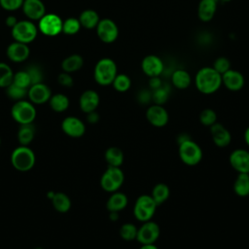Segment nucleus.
<instances>
[{
  "label": "nucleus",
  "mask_w": 249,
  "mask_h": 249,
  "mask_svg": "<svg viewBox=\"0 0 249 249\" xmlns=\"http://www.w3.org/2000/svg\"><path fill=\"white\" fill-rule=\"evenodd\" d=\"M194 83L200 93L213 94L222 86V75L212 66H204L196 73Z\"/></svg>",
  "instance_id": "f257e3e1"
},
{
  "label": "nucleus",
  "mask_w": 249,
  "mask_h": 249,
  "mask_svg": "<svg viewBox=\"0 0 249 249\" xmlns=\"http://www.w3.org/2000/svg\"><path fill=\"white\" fill-rule=\"evenodd\" d=\"M118 74V67L116 62L110 57H103L99 59L93 69L94 81L103 87L112 85L115 77Z\"/></svg>",
  "instance_id": "f03ea898"
},
{
  "label": "nucleus",
  "mask_w": 249,
  "mask_h": 249,
  "mask_svg": "<svg viewBox=\"0 0 249 249\" xmlns=\"http://www.w3.org/2000/svg\"><path fill=\"white\" fill-rule=\"evenodd\" d=\"M158 204L153 199L151 195H140L134 201L132 214L138 222H147L153 219L158 208Z\"/></svg>",
  "instance_id": "7ed1b4c3"
},
{
  "label": "nucleus",
  "mask_w": 249,
  "mask_h": 249,
  "mask_svg": "<svg viewBox=\"0 0 249 249\" xmlns=\"http://www.w3.org/2000/svg\"><path fill=\"white\" fill-rule=\"evenodd\" d=\"M36 161V157L31 148L19 145L11 154V163L18 171L25 172L32 169Z\"/></svg>",
  "instance_id": "20e7f679"
},
{
  "label": "nucleus",
  "mask_w": 249,
  "mask_h": 249,
  "mask_svg": "<svg viewBox=\"0 0 249 249\" xmlns=\"http://www.w3.org/2000/svg\"><path fill=\"white\" fill-rule=\"evenodd\" d=\"M178 156L180 160L188 166L197 165L203 158L201 147L193 139L178 145Z\"/></svg>",
  "instance_id": "39448f33"
},
{
  "label": "nucleus",
  "mask_w": 249,
  "mask_h": 249,
  "mask_svg": "<svg viewBox=\"0 0 249 249\" xmlns=\"http://www.w3.org/2000/svg\"><path fill=\"white\" fill-rule=\"evenodd\" d=\"M124 182V173L121 167L107 166L100 177V186L103 191L111 194L119 191Z\"/></svg>",
  "instance_id": "423d86ee"
},
{
  "label": "nucleus",
  "mask_w": 249,
  "mask_h": 249,
  "mask_svg": "<svg viewBox=\"0 0 249 249\" xmlns=\"http://www.w3.org/2000/svg\"><path fill=\"white\" fill-rule=\"evenodd\" d=\"M11 115L14 121L19 124H33L36 118V108L34 104L28 100H18L12 106Z\"/></svg>",
  "instance_id": "0eeeda50"
},
{
  "label": "nucleus",
  "mask_w": 249,
  "mask_h": 249,
  "mask_svg": "<svg viewBox=\"0 0 249 249\" xmlns=\"http://www.w3.org/2000/svg\"><path fill=\"white\" fill-rule=\"evenodd\" d=\"M38 31V26L32 20H18L12 28V37L17 42L28 45L36 39Z\"/></svg>",
  "instance_id": "6e6552de"
},
{
  "label": "nucleus",
  "mask_w": 249,
  "mask_h": 249,
  "mask_svg": "<svg viewBox=\"0 0 249 249\" xmlns=\"http://www.w3.org/2000/svg\"><path fill=\"white\" fill-rule=\"evenodd\" d=\"M38 21V30L45 36L53 37L62 32L63 20L56 14L46 13Z\"/></svg>",
  "instance_id": "1a4fd4ad"
},
{
  "label": "nucleus",
  "mask_w": 249,
  "mask_h": 249,
  "mask_svg": "<svg viewBox=\"0 0 249 249\" xmlns=\"http://www.w3.org/2000/svg\"><path fill=\"white\" fill-rule=\"evenodd\" d=\"M160 235V225L153 221L143 222L140 227H138L136 239L138 243L143 244H154L159 239Z\"/></svg>",
  "instance_id": "9d476101"
},
{
  "label": "nucleus",
  "mask_w": 249,
  "mask_h": 249,
  "mask_svg": "<svg viewBox=\"0 0 249 249\" xmlns=\"http://www.w3.org/2000/svg\"><path fill=\"white\" fill-rule=\"evenodd\" d=\"M96 34L99 40L105 44L115 42L119 37V27L111 18H102L95 27Z\"/></svg>",
  "instance_id": "9b49d317"
},
{
  "label": "nucleus",
  "mask_w": 249,
  "mask_h": 249,
  "mask_svg": "<svg viewBox=\"0 0 249 249\" xmlns=\"http://www.w3.org/2000/svg\"><path fill=\"white\" fill-rule=\"evenodd\" d=\"M145 116L148 123L158 128L165 126L169 122V114L163 105L150 104L146 109Z\"/></svg>",
  "instance_id": "f8f14e48"
},
{
  "label": "nucleus",
  "mask_w": 249,
  "mask_h": 249,
  "mask_svg": "<svg viewBox=\"0 0 249 249\" xmlns=\"http://www.w3.org/2000/svg\"><path fill=\"white\" fill-rule=\"evenodd\" d=\"M229 162L237 173H249V150L237 148L231 152Z\"/></svg>",
  "instance_id": "ddd939ff"
},
{
  "label": "nucleus",
  "mask_w": 249,
  "mask_h": 249,
  "mask_svg": "<svg viewBox=\"0 0 249 249\" xmlns=\"http://www.w3.org/2000/svg\"><path fill=\"white\" fill-rule=\"evenodd\" d=\"M141 70L149 78L158 77L163 73L164 64L160 56L148 54L141 61Z\"/></svg>",
  "instance_id": "4468645a"
},
{
  "label": "nucleus",
  "mask_w": 249,
  "mask_h": 249,
  "mask_svg": "<svg viewBox=\"0 0 249 249\" xmlns=\"http://www.w3.org/2000/svg\"><path fill=\"white\" fill-rule=\"evenodd\" d=\"M52 96V90L46 84L38 83L31 85L27 89V97L33 104H44L49 102Z\"/></svg>",
  "instance_id": "2eb2a0df"
},
{
  "label": "nucleus",
  "mask_w": 249,
  "mask_h": 249,
  "mask_svg": "<svg viewBox=\"0 0 249 249\" xmlns=\"http://www.w3.org/2000/svg\"><path fill=\"white\" fill-rule=\"evenodd\" d=\"M61 129L69 137L80 138L86 132V124L81 119L75 116H69L62 121Z\"/></svg>",
  "instance_id": "dca6fc26"
},
{
  "label": "nucleus",
  "mask_w": 249,
  "mask_h": 249,
  "mask_svg": "<svg viewBox=\"0 0 249 249\" xmlns=\"http://www.w3.org/2000/svg\"><path fill=\"white\" fill-rule=\"evenodd\" d=\"M210 136L214 145L218 148H226L231 142V133L222 124L215 123L209 127Z\"/></svg>",
  "instance_id": "f3484780"
},
{
  "label": "nucleus",
  "mask_w": 249,
  "mask_h": 249,
  "mask_svg": "<svg viewBox=\"0 0 249 249\" xmlns=\"http://www.w3.org/2000/svg\"><path fill=\"white\" fill-rule=\"evenodd\" d=\"M245 84L244 76L241 72L230 69L222 75V85L231 91H238L242 89Z\"/></svg>",
  "instance_id": "a211bd4d"
},
{
  "label": "nucleus",
  "mask_w": 249,
  "mask_h": 249,
  "mask_svg": "<svg viewBox=\"0 0 249 249\" xmlns=\"http://www.w3.org/2000/svg\"><path fill=\"white\" fill-rule=\"evenodd\" d=\"M7 57L13 62H23L26 60L30 54V50L27 44L20 42L11 43L6 50Z\"/></svg>",
  "instance_id": "6ab92c4d"
},
{
  "label": "nucleus",
  "mask_w": 249,
  "mask_h": 249,
  "mask_svg": "<svg viewBox=\"0 0 249 249\" xmlns=\"http://www.w3.org/2000/svg\"><path fill=\"white\" fill-rule=\"evenodd\" d=\"M22 12L30 20H39L46 14V7L42 0H23Z\"/></svg>",
  "instance_id": "aec40b11"
},
{
  "label": "nucleus",
  "mask_w": 249,
  "mask_h": 249,
  "mask_svg": "<svg viewBox=\"0 0 249 249\" xmlns=\"http://www.w3.org/2000/svg\"><path fill=\"white\" fill-rule=\"evenodd\" d=\"M100 97L97 91L93 89H87L82 92L79 98V106L82 112L88 114L95 111L99 105Z\"/></svg>",
  "instance_id": "412c9836"
},
{
  "label": "nucleus",
  "mask_w": 249,
  "mask_h": 249,
  "mask_svg": "<svg viewBox=\"0 0 249 249\" xmlns=\"http://www.w3.org/2000/svg\"><path fill=\"white\" fill-rule=\"evenodd\" d=\"M128 204V197L127 196L121 192L116 191L111 193L109 198L106 201V209L109 212H121L126 208Z\"/></svg>",
  "instance_id": "4be33fe9"
},
{
  "label": "nucleus",
  "mask_w": 249,
  "mask_h": 249,
  "mask_svg": "<svg viewBox=\"0 0 249 249\" xmlns=\"http://www.w3.org/2000/svg\"><path fill=\"white\" fill-rule=\"evenodd\" d=\"M217 11L216 0H200L197 5V17L203 22L210 21Z\"/></svg>",
  "instance_id": "5701e85b"
},
{
  "label": "nucleus",
  "mask_w": 249,
  "mask_h": 249,
  "mask_svg": "<svg viewBox=\"0 0 249 249\" xmlns=\"http://www.w3.org/2000/svg\"><path fill=\"white\" fill-rule=\"evenodd\" d=\"M170 80L172 86L178 89H186L192 84L191 74L185 69L174 70L171 74Z\"/></svg>",
  "instance_id": "b1692460"
},
{
  "label": "nucleus",
  "mask_w": 249,
  "mask_h": 249,
  "mask_svg": "<svg viewBox=\"0 0 249 249\" xmlns=\"http://www.w3.org/2000/svg\"><path fill=\"white\" fill-rule=\"evenodd\" d=\"M233 193L239 197H246L249 196V173H237L233 185Z\"/></svg>",
  "instance_id": "393cba45"
},
{
  "label": "nucleus",
  "mask_w": 249,
  "mask_h": 249,
  "mask_svg": "<svg viewBox=\"0 0 249 249\" xmlns=\"http://www.w3.org/2000/svg\"><path fill=\"white\" fill-rule=\"evenodd\" d=\"M104 159L109 166L121 167L124 160V154L119 147L112 146L106 149L104 153Z\"/></svg>",
  "instance_id": "a878e982"
},
{
  "label": "nucleus",
  "mask_w": 249,
  "mask_h": 249,
  "mask_svg": "<svg viewBox=\"0 0 249 249\" xmlns=\"http://www.w3.org/2000/svg\"><path fill=\"white\" fill-rule=\"evenodd\" d=\"M78 19L81 23V26L84 28H87V29L95 28L100 20L98 13L92 9L84 10L80 14Z\"/></svg>",
  "instance_id": "bb28decb"
},
{
  "label": "nucleus",
  "mask_w": 249,
  "mask_h": 249,
  "mask_svg": "<svg viewBox=\"0 0 249 249\" xmlns=\"http://www.w3.org/2000/svg\"><path fill=\"white\" fill-rule=\"evenodd\" d=\"M84 65V58L78 53H73L65 57L61 62L62 71L67 73H73L80 70Z\"/></svg>",
  "instance_id": "cd10ccee"
},
{
  "label": "nucleus",
  "mask_w": 249,
  "mask_h": 249,
  "mask_svg": "<svg viewBox=\"0 0 249 249\" xmlns=\"http://www.w3.org/2000/svg\"><path fill=\"white\" fill-rule=\"evenodd\" d=\"M151 196L158 205L164 203L170 196V189L165 183H157L151 191Z\"/></svg>",
  "instance_id": "c85d7f7f"
},
{
  "label": "nucleus",
  "mask_w": 249,
  "mask_h": 249,
  "mask_svg": "<svg viewBox=\"0 0 249 249\" xmlns=\"http://www.w3.org/2000/svg\"><path fill=\"white\" fill-rule=\"evenodd\" d=\"M35 136V127L33 124H20L18 131V140L19 145L28 146Z\"/></svg>",
  "instance_id": "c756f323"
},
{
  "label": "nucleus",
  "mask_w": 249,
  "mask_h": 249,
  "mask_svg": "<svg viewBox=\"0 0 249 249\" xmlns=\"http://www.w3.org/2000/svg\"><path fill=\"white\" fill-rule=\"evenodd\" d=\"M49 104H50V107L52 108V110H53L54 112H57V113H61L68 109L70 101H69V98L65 94L55 93V94H52V96L49 100Z\"/></svg>",
  "instance_id": "7c9ffc66"
},
{
  "label": "nucleus",
  "mask_w": 249,
  "mask_h": 249,
  "mask_svg": "<svg viewBox=\"0 0 249 249\" xmlns=\"http://www.w3.org/2000/svg\"><path fill=\"white\" fill-rule=\"evenodd\" d=\"M53 208L60 213H65L71 208V199L64 193H55L51 199Z\"/></svg>",
  "instance_id": "2f4dec72"
},
{
  "label": "nucleus",
  "mask_w": 249,
  "mask_h": 249,
  "mask_svg": "<svg viewBox=\"0 0 249 249\" xmlns=\"http://www.w3.org/2000/svg\"><path fill=\"white\" fill-rule=\"evenodd\" d=\"M170 94V87L166 84H162V86L155 90H152V103L158 105H163L169 98Z\"/></svg>",
  "instance_id": "473e14b6"
},
{
  "label": "nucleus",
  "mask_w": 249,
  "mask_h": 249,
  "mask_svg": "<svg viewBox=\"0 0 249 249\" xmlns=\"http://www.w3.org/2000/svg\"><path fill=\"white\" fill-rule=\"evenodd\" d=\"M138 227L133 223H124L119 230V234L121 238L124 241H133L137 236Z\"/></svg>",
  "instance_id": "72a5a7b5"
},
{
  "label": "nucleus",
  "mask_w": 249,
  "mask_h": 249,
  "mask_svg": "<svg viewBox=\"0 0 249 249\" xmlns=\"http://www.w3.org/2000/svg\"><path fill=\"white\" fill-rule=\"evenodd\" d=\"M112 86L116 91L125 92L131 87V80H130L129 76L126 74H124V73L117 74V76L115 77V79L112 83Z\"/></svg>",
  "instance_id": "f704fd0d"
},
{
  "label": "nucleus",
  "mask_w": 249,
  "mask_h": 249,
  "mask_svg": "<svg viewBox=\"0 0 249 249\" xmlns=\"http://www.w3.org/2000/svg\"><path fill=\"white\" fill-rule=\"evenodd\" d=\"M14 72L10 65L5 62H0V88L6 89L13 83Z\"/></svg>",
  "instance_id": "c9c22d12"
},
{
  "label": "nucleus",
  "mask_w": 249,
  "mask_h": 249,
  "mask_svg": "<svg viewBox=\"0 0 249 249\" xmlns=\"http://www.w3.org/2000/svg\"><path fill=\"white\" fill-rule=\"evenodd\" d=\"M198 120H199V123L203 126L210 127L212 124L217 123V120H218L217 113L213 109H211V108H204L199 113Z\"/></svg>",
  "instance_id": "e433bc0d"
},
{
  "label": "nucleus",
  "mask_w": 249,
  "mask_h": 249,
  "mask_svg": "<svg viewBox=\"0 0 249 249\" xmlns=\"http://www.w3.org/2000/svg\"><path fill=\"white\" fill-rule=\"evenodd\" d=\"M81 27V23L77 18H68L62 22V32L66 35L77 34Z\"/></svg>",
  "instance_id": "4c0bfd02"
},
{
  "label": "nucleus",
  "mask_w": 249,
  "mask_h": 249,
  "mask_svg": "<svg viewBox=\"0 0 249 249\" xmlns=\"http://www.w3.org/2000/svg\"><path fill=\"white\" fill-rule=\"evenodd\" d=\"M6 93L11 99L15 101H18V100L24 99V97L27 96V89L20 88L15 85L14 83H12L6 88Z\"/></svg>",
  "instance_id": "58836bf2"
},
{
  "label": "nucleus",
  "mask_w": 249,
  "mask_h": 249,
  "mask_svg": "<svg viewBox=\"0 0 249 249\" xmlns=\"http://www.w3.org/2000/svg\"><path fill=\"white\" fill-rule=\"evenodd\" d=\"M13 83L20 88L27 89L31 86V80L29 77V74L26 70H20L16 73H14L13 77Z\"/></svg>",
  "instance_id": "ea45409f"
},
{
  "label": "nucleus",
  "mask_w": 249,
  "mask_h": 249,
  "mask_svg": "<svg viewBox=\"0 0 249 249\" xmlns=\"http://www.w3.org/2000/svg\"><path fill=\"white\" fill-rule=\"evenodd\" d=\"M212 67L221 75L226 73L228 70L231 69V61L229 58L225 56H219L217 57L214 62Z\"/></svg>",
  "instance_id": "a19ab883"
},
{
  "label": "nucleus",
  "mask_w": 249,
  "mask_h": 249,
  "mask_svg": "<svg viewBox=\"0 0 249 249\" xmlns=\"http://www.w3.org/2000/svg\"><path fill=\"white\" fill-rule=\"evenodd\" d=\"M25 70L29 74V77L31 80V85L43 82V73H42V70L38 66L30 65Z\"/></svg>",
  "instance_id": "79ce46f5"
},
{
  "label": "nucleus",
  "mask_w": 249,
  "mask_h": 249,
  "mask_svg": "<svg viewBox=\"0 0 249 249\" xmlns=\"http://www.w3.org/2000/svg\"><path fill=\"white\" fill-rule=\"evenodd\" d=\"M23 0H0V6L3 10L14 12L22 7Z\"/></svg>",
  "instance_id": "37998d69"
},
{
  "label": "nucleus",
  "mask_w": 249,
  "mask_h": 249,
  "mask_svg": "<svg viewBox=\"0 0 249 249\" xmlns=\"http://www.w3.org/2000/svg\"><path fill=\"white\" fill-rule=\"evenodd\" d=\"M137 102L140 105H150L152 102V90L150 89H142L136 95Z\"/></svg>",
  "instance_id": "c03bdc74"
},
{
  "label": "nucleus",
  "mask_w": 249,
  "mask_h": 249,
  "mask_svg": "<svg viewBox=\"0 0 249 249\" xmlns=\"http://www.w3.org/2000/svg\"><path fill=\"white\" fill-rule=\"evenodd\" d=\"M57 82L60 86L65 87V88H71L74 84V80L71 76L70 73L67 72H61L60 74H58L57 76Z\"/></svg>",
  "instance_id": "a18cd8bd"
},
{
  "label": "nucleus",
  "mask_w": 249,
  "mask_h": 249,
  "mask_svg": "<svg viewBox=\"0 0 249 249\" xmlns=\"http://www.w3.org/2000/svg\"><path fill=\"white\" fill-rule=\"evenodd\" d=\"M162 84H163V82L161 81V79L160 78V76L149 78L148 85H149V89H150L151 90H155V89L160 88V87L162 86Z\"/></svg>",
  "instance_id": "49530a36"
},
{
  "label": "nucleus",
  "mask_w": 249,
  "mask_h": 249,
  "mask_svg": "<svg viewBox=\"0 0 249 249\" xmlns=\"http://www.w3.org/2000/svg\"><path fill=\"white\" fill-rule=\"evenodd\" d=\"M87 121H88L89 124H94L98 123V121H99V114L96 112V110L87 114Z\"/></svg>",
  "instance_id": "de8ad7c7"
},
{
  "label": "nucleus",
  "mask_w": 249,
  "mask_h": 249,
  "mask_svg": "<svg viewBox=\"0 0 249 249\" xmlns=\"http://www.w3.org/2000/svg\"><path fill=\"white\" fill-rule=\"evenodd\" d=\"M190 139H192V137H191V135L189 133H187V132H180L177 135V137H176V142L179 145V144H181L183 142H186V141H188Z\"/></svg>",
  "instance_id": "09e8293b"
},
{
  "label": "nucleus",
  "mask_w": 249,
  "mask_h": 249,
  "mask_svg": "<svg viewBox=\"0 0 249 249\" xmlns=\"http://www.w3.org/2000/svg\"><path fill=\"white\" fill-rule=\"evenodd\" d=\"M18 21V18H17L15 16H8V17L6 18V19H5L6 25H7L8 27H11V28H13V27L16 25V23H17Z\"/></svg>",
  "instance_id": "8fccbe9b"
},
{
  "label": "nucleus",
  "mask_w": 249,
  "mask_h": 249,
  "mask_svg": "<svg viewBox=\"0 0 249 249\" xmlns=\"http://www.w3.org/2000/svg\"><path fill=\"white\" fill-rule=\"evenodd\" d=\"M120 219V212H109V220L111 222H117Z\"/></svg>",
  "instance_id": "3c124183"
},
{
  "label": "nucleus",
  "mask_w": 249,
  "mask_h": 249,
  "mask_svg": "<svg viewBox=\"0 0 249 249\" xmlns=\"http://www.w3.org/2000/svg\"><path fill=\"white\" fill-rule=\"evenodd\" d=\"M243 139H244V142H245V144L247 145V147H249V126H247L246 129L244 130Z\"/></svg>",
  "instance_id": "603ef678"
},
{
  "label": "nucleus",
  "mask_w": 249,
  "mask_h": 249,
  "mask_svg": "<svg viewBox=\"0 0 249 249\" xmlns=\"http://www.w3.org/2000/svg\"><path fill=\"white\" fill-rule=\"evenodd\" d=\"M138 249H160V248L154 243V244H143Z\"/></svg>",
  "instance_id": "864d4df0"
},
{
  "label": "nucleus",
  "mask_w": 249,
  "mask_h": 249,
  "mask_svg": "<svg viewBox=\"0 0 249 249\" xmlns=\"http://www.w3.org/2000/svg\"><path fill=\"white\" fill-rule=\"evenodd\" d=\"M54 194H55V193H54V192H53V191H50V192H49V193H48V194H47V196H48V197H49V198H50V199H52V198H53V196H54Z\"/></svg>",
  "instance_id": "5fc2aeb1"
},
{
  "label": "nucleus",
  "mask_w": 249,
  "mask_h": 249,
  "mask_svg": "<svg viewBox=\"0 0 249 249\" xmlns=\"http://www.w3.org/2000/svg\"><path fill=\"white\" fill-rule=\"evenodd\" d=\"M217 1H221V2H224V3H228V2H231V0H217Z\"/></svg>",
  "instance_id": "6e6d98bb"
},
{
  "label": "nucleus",
  "mask_w": 249,
  "mask_h": 249,
  "mask_svg": "<svg viewBox=\"0 0 249 249\" xmlns=\"http://www.w3.org/2000/svg\"><path fill=\"white\" fill-rule=\"evenodd\" d=\"M34 249H43L42 247H36V248H34Z\"/></svg>",
  "instance_id": "4d7b16f0"
},
{
  "label": "nucleus",
  "mask_w": 249,
  "mask_h": 249,
  "mask_svg": "<svg viewBox=\"0 0 249 249\" xmlns=\"http://www.w3.org/2000/svg\"><path fill=\"white\" fill-rule=\"evenodd\" d=\"M0 145H1V138H0Z\"/></svg>",
  "instance_id": "13d9d810"
},
{
  "label": "nucleus",
  "mask_w": 249,
  "mask_h": 249,
  "mask_svg": "<svg viewBox=\"0 0 249 249\" xmlns=\"http://www.w3.org/2000/svg\"><path fill=\"white\" fill-rule=\"evenodd\" d=\"M216 1H217V0H216ZM217 2H218V1H217Z\"/></svg>",
  "instance_id": "bf43d9fd"
}]
</instances>
